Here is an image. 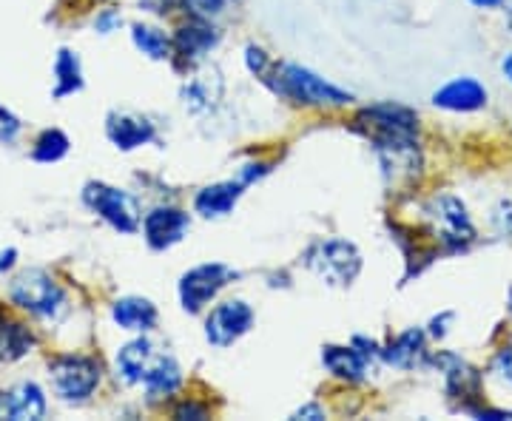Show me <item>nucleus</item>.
<instances>
[{"label": "nucleus", "mask_w": 512, "mask_h": 421, "mask_svg": "<svg viewBox=\"0 0 512 421\" xmlns=\"http://www.w3.org/2000/svg\"><path fill=\"white\" fill-rule=\"evenodd\" d=\"M9 296L20 311L32 313L37 319H57L66 308V293L46 271L29 268L12 279Z\"/></svg>", "instance_id": "423d86ee"}, {"label": "nucleus", "mask_w": 512, "mask_h": 421, "mask_svg": "<svg viewBox=\"0 0 512 421\" xmlns=\"http://www.w3.org/2000/svg\"><path fill=\"white\" fill-rule=\"evenodd\" d=\"M447 322H453V313H441V316H436V319L430 322V336H433V339L447 336Z\"/></svg>", "instance_id": "2f4dec72"}, {"label": "nucleus", "mask_w": 512, "mask_h": 421, "mask_svg": "<svg viewBox=\"0 0 512 421\" xmlns=\"http://www.w3.org/2000/svg\"><path fill=\"white\" fill-rule=\"evenodd\" d=\"M103 367L92 356L83 353H63L49 362V379L52 390L63 402H86L92 399V393L100 387Z\"/></svg>", "instance_id": "39448f33"}, {"label": "nucleus", "mask_w": 512, "mask_h": 421, "mask_svg": "<svg viewBox=\"0 0 512 421\" xmlns=\"http://www.w3.org/2000/svg\"><path fill=\"white\" fill-rule=\"evenodd\" d=\"M242 191H245L242 180H237V183L228 180V183L205 185L200 194H197V200H194V208H197V214H202L205 220H220V217L234 211V205L242 197Z\"/></svg>", "instance_id": "a211bd4d"}, {"label": "nucleus", "mask_w": 512, "mask_h": 421, "mask_svg": "<svg viewBox=\"0 0 512 421\" xmlns=\"http://www.w3.org/2000/svg\"><path fill=\"white\" fill-rule=\"evenodd\" d=\"M131 40H134V46L143 52L151 60H168L171 52H174V43L168 40L163 29H157V26H146V23H137L134 29H131Z\"/></svg>", "instance_id": "b1692460"}, {"label": "nucleus", "mask_w": 512, "mask_h": 421, "mask_svg": "<svg viewBox=\"0 0 512 421\" xmlns=\"http://www.w3.org/2000/svg\"><path fill=\"white\" fill-rule=\"evenodd\" d=\"M262 174H268V165H262V163L245 165V168H242V174H239V180L248 185V183H254V180H259Z\"/></svg>", "instance_id": "473e14b6"}, {"label": "nucleus", "mask_w": 512, "mask_h": 421, "mask_svg": "<svg viewBox=\"0 0 512 421\" xmlns=\"http://www.w3.org/2000/svg\"><path fill=\"white\" fill-rule=\"evenodd\" d=\"M501 69H504V74H507V77H510V80H512V55L504 57V63H501Z\"/></svg>", "instance_id": "4c0bfd02"}, {"label": "nucleus", "mask_w": 512, "mask_h": 421, "mask_svg": "<svg viewBox=\"0 0 512 421\" xmlns=\"http://www.w3.org/2000/svg\"><path fill=\"white\" fill-rule=\"evenodd\" d=\"M228 6V0H183V9L191 18L211 20L220 15L222 9Z\"/></svg>", "instance_id": "bb28decb"}, {"label": "nucleus", "mask_w": 512, "mask_h": 421, "mask_svg": "<svg viewBox=\"0 0 512 421\" xmlns=\"http://www.w3.org/2000/svg\"><path fill=\"white\" fill-rule=\"evenodd\" d=\"M476 6H481V9H495L498 6V0H473Z\"/></svg>", "instance_id": "58836bf2"}, {"label": "nucleus", "mask_w": 512, "mask_h": 421, "mask_svg": "<svg viewBox=\"0 0 512 421\" xmlns=\"http://www.w3.org/2000/svg\"><path fill=\"white\" fill-rule=\"evenodd\" d=\"M69 154V137L63 131L46 129L35 140V148H32V160L37 163H57Z\"/></svg>", "instance_id": "393cba45"}, {"label": "nucleus", "mask_w": 512, "mask_h": 421, "mask_svg": "<svg viewBox=\"0 0 512 421\" xmlns=\"http://www.w3.org/2000/svg\"><path fill=\"white\" fill-rule=\"evenodd\" d=\"M296 416H299V419H325V413H322V410H319L316 404H308V407H302V410H299Z\"/></svg>", "instance_id": "f704fd0d"}, {"label": "nucleus", "mask_w": 512, "mask_h": 421, "mask_svg": "<svg viewBox=\"0 0 512 421\" xmlns=\"http://www.w3.org/2000/svg\"><path fill=\"white\" fill-rule=\"evenodd\" d=\"M444 370V385L453 399H461V407L470 410V402L481 399V376L476 367H470L464 359H458L453 353H441L436 359Z\"/></svg>", "instance_id": "ddd939ff"}, {"label": "nucleus", "mask_w": 512, "mask_h": 421, "mask_svg": "<svg viewBox=\"0 0 512 421\" xmlns=\"http://www.w3.org/2000/svg\"><path fill=\"white\" fill-rule=\"evenodd\" d=\"M106 134L120 151H134L154 140V123L131 111H111L106 117Z\"/></svg>", "instance_id": "4468645a"}, {"label": "nucleus", "mask_w": 512, "mask_h": 421, "mask_svg": "<svg viewBox=\"0 0 512 421\" xmlns=\"http://www.w3.org/2000/svg\"><path fill=\"white\" fill-rule=\"evenodd\" d=\"M305 265L311 268L319 279H325L328 285L336 288H348L350 282L362 271V254L359 248L348 239L328 237L319 239L316 245L308 248Z\"/></svg>", "instance_id": "20e7f679"}, {"label": "nucleus", "mask_w": 512, "mask_h": 421, "mask_svg": "<svg viewBox=\"0 0 512 421\" xmlns=\"http://www.w3.org/2000/svg\"><path fill=\"white\" fill-rule=\"evenodd\" d=\"M188 228H191V217L180 208H171V205H160V208L148 211L146 220H143V234H146V242L154 251H165V248L177 245Z\"/></svg>", "instance_id": "f8f14e48"}, {"label": "nucleus", "mask_w": 512, "mask_h": 421, "mask_svg": "<svg viewBox=\"0 0 512 421\" xmlns=\"http://www.w3.org/2000/svg\"><path fill=\"white\" fill-rule=\"evenodd\" d=\"M376 359H382V350L376 348V342H367L362 336L353 339L350 348H336V345H330V348L322 350V362H325V367H328L336 379H342V382H348V385L365 382L367 370H370V365H373Z\"/></svg>", "instance_id": "9d476101"}, {"label": "nucleus", "mask_w": 512, "mask_h": 421, "mask_svg": "<svg viewBox=\"0 0 512 421\" xmlns=\"http://www.w3.org/2000/svg\"><path fill=\"white\" fill-rule=\"evenodd\" d=\"M382 359L387 365L399 367V370L419 367L421 362L427 359V336H424V330H404L402 336H396V339L382 350Z\"/></svg>", "instance_id": "aec40b11"}, {"label": "nucleus", "mask_w": 512, "mask_h": 421, "mask_svg": "<svg viewBox=\"0 0 512 421\" xmlns=\"http://www.w3.org/2000/svg\"><path fill=\"white\" fill-rule=\"evenodd\" d=\"M46 416V396L35 382H20L0 393V419L35 421Z\"/></svg>", "instance_id": "2eb2a0df"}, {"label": "nucleus", "mask_w": 512, "mask_h": 421, "mask_svg": "<svg viewBox=\"0 0 512 421\" xmlns=\"http://www.w3.org/2000/svg\"><path fill=\"white\" fill-rule=\"evenodd\" d=\"M498 6L504 9V15H507V23H510V29H512V0H498Z\"/></svg>", "instance_id": "e433bc0d"}, {"label": "nucleus", "mask_w": 512, "mask_h": 421, "mask_svg": "<svg viewBox=\"0 0 512 421\" xmlns=\"http://www.w3.org/2000/svg\"><path fill=\"white\" fill-rule=\"evenodd\" d=\"M83 202L92 208L100 220H106L120 234H134L140 228V208L137 200L123 191L106 183H89L83 188Z\"/></svg>", "instance_id": "0eeeda50"}, {"label": "nucleus", "mask_w": 512, "mask_h": 421, "mask_svg": "<svg viewBox=\"0 0 512 421\" xmlns=\"http://www.w3.org/2000/svg\"><path fill=\"white\" fill-rule=\"evenodd\" d=\"M220 94H222V80H220V74L217 72H200V74H194L188 83H185V89H183V103H185V109L188 111H208L217 100H220Z\"/></svg>", "instance_id": "4be33fe9"}, {"label": "nucleus", "mask_w": 512, "mask_h": 421, "mask_svg": "<svg viewBox=\"0 0 512 421\" xmlns=\"http://www.w3.org/2000/svg\"><path fill=\"white\" fill-rule=\"evenodd\" d=\"M111 319L120 330L148 333L151 328H157V308L151 299L143 296H123L111 305Z\"/></svg>", "instance_id": "f3484780"}, {"label": "nucleus", "mask_w": 512, "mask_h": 421, "mask_svg": "<svg viewBox=\"0 0 512 421\" xmlns=\"http://www.w3.org/2000/svg\"><path fill=\"white\" fill-rule=\"evenodd\" d=\"M55 97H66L83 89V69H80V57L72 49H60L55 60Z\"/></svg>", "instance_id": "5701e85b"}, {"label": "nucleus", "mask_w": 512, "mask_h": 421, "mask_svg": "<svg viewBox=\"0 0 512 421\" xmlns=\"http://www.w3.org/2000/svg\"><path fill=\"white\" fill-rule=\"evenodd\" d=\"M234 279H237V271L222 262L197 265L180 279V302L188 313H200Z\"/></svg>", "instance_id": "1a4fd4ad"}, {"label": "nucleus", "mask_w": 512, "mask_h": 421, "mask_svg": "<svg viewBox=\"0 0 512 421\" xmlns=\"http://www.w3.org/2000/svg\"><path fill=\"white\" fill-rule=\"evenodd\" d=\"M510 313H512V291H510Z\"/></svg>", "instance_id": "ea45409f"}, {"label": "nucleus", "mask_w": 512, "mask_h": 421, "mask_svg": "<svg viewBox=\"0 0 512 421\" xmlns=\"http://www.w3.org/2000/svg\"><path fill=\"white\" fill-rule=\"evenodd\" d=\"M245 63H248V69L259 77V80H265L268 83V77L274 74V60L268 57V52H262V49H256V46H248L245 49Z\"/></svg>", "instance_id": "a878e982"}, {"label": "nucleus", "mask_w": 512, "mask_h": 421, "mask_svg": "<svg viewBox=\"0 0 512 421\" xmlns=\"http://www.w3.org/2000/svg\"><path fill=\"white\" fill-rule=\"evenodd\" d=\"M493 225L501 237H512V202H498V208L493 211Z\"/></svg>", "instance_id": "c85d7f7f"}, {"label": "nucleus", "mask_w": 512, "mask_h": 421, "mask_svg": "<svg viewBox=\"0 0 512 421\" xmlns=\"http://www.w3.org/2000/svg\"><path fill=\"white\" fill-rule=\"evenodd\" d=\"M35 342V333L23 322L12 319L6 311H0V362H18L23 356H29Z\"/></svg>", "instance_id": "412c9836"}, {"label": "nucleus", "mask_w": 512, "mask_h": 421, "mask_svg": "<svg viewBox=\"0 0 512 421\" xmlns=\"http://www.w3.org/2000/svg\"><path fill=\"white\" fill-rule=\"evenodd\" d=\"M117 376L126 385L146 387L151 399L174 396L183 385V370L177 359L148 339H134L117 350Z\"/></svg>", "instance_id": "f03ea898"}, {"label": "nucleus", "mask_w": 512, "mask_h": 421, "mask_svg": "<svg viewBox=\"0 0 512 421\" xmlns=\"http://www.w3.org/2000/svg\"><path fill=\"white\" fill-rule=\"evenodd\" d=\"M15 257H18V251H15V248H9V251H3V254H0V274H3V271H9V268L15 265Z\"/></svg>", "instance_id": "c9c22d12"}, {"label": "nucleus", "mask_w": 512, "mask_h": 421, "mask_svg": "<svg viewBox=\"0 0 512 421\" xmlns=\"http://www.w3.org/2000/svg\"><path fill=\"white\" fill-rule=\"evenodd\" d=\"M177 416H180V419H185V416H191V419H205L208 413H205V407H200V404L185 402L177 407Z\"/></svg>", "instance_id": "72a5a7b5"}, {"label": "nucleus", "mask_w": 512, "mask_h": 421, "mask_svg": "<svg viewBox=\"0 0 512 421\" xmlns=\"http://www.w3.org/2000/svg\"><path fill=\"white\" fill-rule=\"evenodd\" d=\"M427 217L433 222V234L447 251H464L476 239V225L467 214V205L456 197H436L427 205Z\"/></svg>", "instance_id": "6e6552de"}, {"label": "nucleus", "mask_w": 512, "mask_h": 421, "mask_svg": "<svg viewBox=\"0 0 512 421\" xmlns=\"http://www.w3.org/2000/svg\"><path fill=\"white\" fill-rule=\"evenodd\" d=\"M20 134V120L9 109L0 106V143H12Z\"/></svg>", "instance_id": "c756f323"}, {"label": "nucleus", "mask_w": 512, "mask_h": 421, "mask_svg": "<svg viewBox=\"0 0 512 421\" xmlns=\"http://www.w3.org/2000/svg\"><path fill=\"white\" fill-rule=\"evenodd\" d=\"M433 103L447 111H478L487 106V89L476 77H456L433 94Z\"/></svg>", "instance_id": "dca6fc26"}, {"label": "nucleus", "mask_w": 512, "mask_h": 421, "mask_svg": "<svg viewBox=\"0 0 512 421\" xmlns=\"http://www.w3.org/2000/svg\"><path fill=\"white\" fill-rule=\"evenodd\" d=\"M254 325V311L248 302L242 299H228L217 305L214 311L208 313L205 319V339L214 345V348H228L234 345L237 339H242Z\"/></svg>", "instance_id": "9b49d317"}, {"label": "nucleus", "mask_w": 512, "mask_h": 421, "mask_svg": "<svg viewBox=\"0 0 512 421\" xmlns=\"http://www.w3.org/2000/svg\"><path fill=\"white\" fill-rule=\"evenodd\" d=\"M268 86L288 97L299 106H348L350 94L330 86L319 74L308 72L296 63H282L274 66V74L268 77Z\"/></svg>", "instance_id": "7ed1b4c3"}, {"label": "nucleus", "mask_w": 512, "mask_h": 421, "mask_svg": "<svg viewBox=\"0 0 512 421\" xmlns=\"http://www.w3.org/2000/svg\"><path fill=\"white\" fill-rule=\"evenodd\" d=\"M220 43V32L208 23V20L194 18L188 26H180L174 35V49L177 55H183L185 60H200L202 55H208L214 46Z\"/></svg>", "instance_id": "6ab92c4d"}, {"label": "nucleus", "mask_w": 512, "mask_h": 421, "mask_svg": "<svg viewBox=\"0 0 512 421\" xmlns=\"http://www.w3.org/2000/svg\"><path fill=\"white\" fill-rule=\"evenodd\" d=\"M356 129L365 131L367 140L373 143L384 177L390 183H413L419 177L421 148L416 111L396 106V103L370 106L356 117Z\"/></svg>", "instance_id": "f257e3e1"}, {"label": "nucleus", "mask_w": 512, "mask_h": 421, "mask_svg": "<svg viewBox=\"0 0 512 421\" xmlns=\"http://www.w3.org/2000/svg\"><path fill=\"white\" fill-rule=\"evenodd\" d=\"M123 26V18H120V12H114V9H106L103 15H97L94 20V29L100 32V35H111V32H117Z\"/></svg>", "instance_id": "7c9ffc66"}, {"label": "nucleus", "mask_w": 512, "mask_h": 421, "mask_svg": "<svg viewBox=\"0 0 512 421\" xmlns=\"http://www.w3.org/2000/svg\"><path fill=\"white\" fill-rule=\"evenodd\" d=\"M493 373L501 382H507V385L512 387V342L510 345H504V348L493 356Z\"/></svg>", "instance_id": "cd10ccee"}]
</instances>
